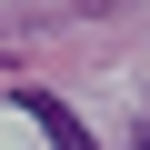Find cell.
Listing matches in <instances>:
<instances>
[{
  "instance_id": "6da1fadb",
  "label": "cell",
  "mask_w": 150,
  "mask_h": 150,
  "mask_svg": "<svg viewBox=\"0 0 150 150\" xmlns=\"http://www.w3.org/2000/svg\"><path fill=\"white\" fill-rule=\"evenodd\" d=\"M20 110L50 130V150H90V130H80V110H70V100H50V90H20Z\"/></svg>"
}]
</instances>
